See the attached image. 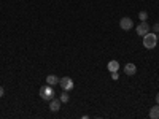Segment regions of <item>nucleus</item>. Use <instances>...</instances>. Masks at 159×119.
<instances>
[{
    "label": "nucleus",
    "instance_id": "5",
    "mask_svg": "<svg viewBox=\"0 0 159 119\" xmlns=\"http://www.w3.org/2000/svg\"><path fill=\"white\" fill-rule=\"evenodd\" d=\"M119 27H121L123 30H130L132 27H134V22H132L130 18H123L121 21H119Z\"/></svg>",
    "mask_w": 159,
    "mask_h": 119
},
{
    "label": "nucleus",
    "instance_id": "14",
    "mask_svg": "<svg viewBox=\"0 0 159 119\" xmlns=\"http://www.w3.org/2000/svg\"><path fill=\"white\" fill-rule=\"evenodd\" d=\"M3 95H5V89L0 86V97H3Z\"/></svg>",
    "mask_w": 159,
    "mask_h": 119
},
{
    "label": "nucleus",
    "instance_id": "6",
    "mask_svg": "<svg viewBox=\"0 0 159 119\" xmlns=\"http://www.w3.org/2000/svg\"><path fill=\"white\" fill-rule=\"evenodd\" d=\"M61 100H57V99H52L51 100V103H49V110L52 111V113H56V111H59L61 110Z\"/></svg>",
    "mask_w": 159,
    "mask_h": 119
},
{
    "label": "nucleus",
    "instance_id": "13",
    "mask_svg": "<svg viewBox=\"0 0 159 119\" xmlns=\"http://www.w3.org/2000/svg\"><path fill=\"white\" fill-rule=\"evenodd\" d=\"M111 79H113V81H118V79H119L118 72H111Z\"/></svg>",
    "mask_w": 159,
    "mask_h": 119
},
{
    "label": "nucleus",
    "instance_id": "8",
    "mask_svg": "<svg viewBox=\"0 0 159 119\" xmlns=\"http://www.w3.org/2000/svg\"><path fill=\"white\" fill-rule=\"evenodd\" d=\"M46 84H49V86L59 84V78H57L56 75H48V76H46Z\"/></svg>",
    "mask_w": 159,
    "mask_h": 119
},
{
    "label": "nucleus",
    "instance_id": "15",
    "mask_svg": "<svg viewBox=\"0 0 159 119\" xmlns=\"http://www.w3.org/2000/svg\"><path fill=\"white\" fill-rule=\"evenodd\" d=\"M153 29H154L156 32H159V22H156V24H154V27H153Z\"/></svg>",
    "mask_w": 159,
    "mask_h": 119
},
{
    "label": "nucleus",
    "instance_id": "2",
    "mask_svg": "<svg viewBox=\"0 0 159 119\" xmlns=\"http://www.w3.org/2000/svg\"><path fill=\"white\" fill-rule=\"evenodd\" d=\"M40 97H42L43 100H52L54 99V89H52V86H49V84H46V86H43L42 89H40Z\"/></svg>",
    "mask_w": 159,
    "mask_h": 119
},
{
    "label": "nucleus",
    "instance_id": "7",
    "mask_svg": "<svg viewBox=\"0 0 159 119\" xmlns=\"http://www.w3.org/2000/svg\"><path fill=\"white\" fill-rule=\"evenodd\" d=\"M124 73L132 76V75H135L137 73V67H135V64H127L126 67H124Z\"/></svg>",
    "mask_w": 159,
    "mask_h": 119
},
{
    "label": "nucleus",
    "instance_id": "9",
    "mask_svg": "<svg viewBox=\"0 0 159 119\" xmlns=\"http://www.w3.org/2000/svg\"><path fill=\"white\" fill-rule=\"evenodd\" d=\"M150 117L151 119H159V105H154V107H151V110H150Z\"/></svg>",
    "mask_w": 159,
    "mask_h": 119
},
{
    "label": "nucleus",
    "instance_id": "16",
    "mask_svg": "<svg viewBox=\"0 0 159 119\" xmlns=\"http://www.w3.org/2000/svg\"><path fill=\"white\" fill-rule=\"evenodd\" d=\"M156 103L159 105V94H156Z\"/></svg>",
    "mask_w": 159,
    "mask_h": 119
},
{
    "label": "nucleus",
    "instance_id": "10",
    "mask_svg": "<svg viewBox=\"0 0 159 119\" xmlns=\"http://www.w3.org/2000/svg\"><path fill=\"white\" fill-rule=\"evenodd\" d=\"M107 68H108L110 72H118V68H119V62H118V60H110L108 65H107Z\"/></svg>",
    "mask_w": 159,
    "mask_h": 119
},
{
    "label": "nucleus",
    "instance_id": "4",
    "mask_svg": "<svg viewBox=\"0 0 159 119\" xmlns=\"http://www.w3.org/2000/svg\"><path fill=\"white\" fill-rule=\"evenodd\" d=\"M148 32H150V25L147 24V21H142V24L137 25V33H139L140 37H145Z\"/></svg>",
    "mask_w": 159,
    "mask_h": 119
},
{
    "label": "nucleus",
    "instance_id": "11",
    "mask_svg": "<svg viewBox=\"0 0 159 119\" xmlns=\"http://www.w3.org/2000/svg\"><path fill=\"white\" fill-rule=\"evenodd\" d=\"M69 99H70V97H69V94H67V90H64V94H61V99H59V100L64 102V103H67Z\"/></svg>",
    "mask_w": 159,
    "mask_h": 119
},
{
    "label": "nucleus",
    "instance_id": "12",
    "mask_svg": "<svg viewBox=\"0 0 159 119\" xmlns=\"http://www.w3.org/2000/svg\"><path fill=\"white\" fill-rule=\"evenodd\" d=\"M139 19H140V21H147V19H148V13H147V11H140V13H139Z\"/></svg>",
    "mask_w": 159,
    "mask_h": 119
},
{
    "label": "nucleus",
    "instance_id": "3",
    "mask_svg": "<svg viewBox=\"0 0 159 119\" xmlns=\"http://www.w3.org/2000/svg\"><path fill=\"white\" fill-rule=\"evenodd\" d=\"M59 86L62 87V90H67V92H69V90H72V89H73V86H75V84H73V79H72V78L64 76V78H61V79H59Z\"/></svg>",
    "mask_w": 159,
    "mask_h": 119
},
{
    "label": "nucleus",
    "instance_id": "1",
    "mask_svg": "<svg viewBox=\"0 0 159 119\" xmlns=\"http://www.w3.org/2000/svg\"><path fill=\"white\" fill-rule=\"evenodd\" d=\"M156 45H157V37H156V33L148 32L147 35L143 37V46L147 48V49H153V48H156Z\"/></svg>",
    "mask_w": 159,
    "mask_h": 119
},
{
    "label": "nucleus",
    "instance_id": "17",
    "mask_svg": "<svg viewBox=\"0 0 159 119\" xmlns=\"http://www.w3.org/2000/svg\"><path fill=\"white\" fill-rule=\"evenodd\" d=\"M157 42H159V35H157Z\"/></svg>",
    "mask_w": 159,
    "mask_h": 119
}]
</instances>
